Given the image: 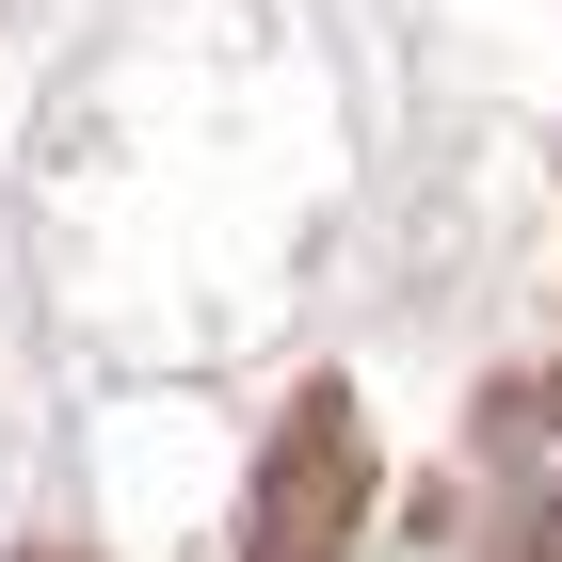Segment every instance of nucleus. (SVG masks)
I'll return each instance as SVG.
<instances>
[{
  "instance_id": "obj_1",
  "label": "nucleus",
  "mask_w": 562,
  "mask_h": 562,
  "mask_svg": "<svg viewBox=\"0 0 562 562\" xmlns=\"http://www.w3.org/2000/svg\"><path fill=\"white\" fill-rule=\"evenodd\" d=\"M515 467L547 482V515H562V434H547V402H515Z\"/></svg>"
}]
</instances>
